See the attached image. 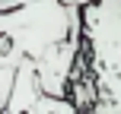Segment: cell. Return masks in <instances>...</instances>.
I'll return each mask as SVG.
<instances>
[{"mask_svg":"<svg viewBox=\"0 0 121 114\" xmlns=\"http://www.w3.org/2000/svg\"><path fill=\"white\" fill-rule=\"evenodd\" d=\"M80 57L96 79V108L121 102V0L80 6Z\"/></svg>","mask_w":121,"mask_h":114,"instance_id":"obj_1","label":"cell"},{"mask_svg":"<svg viewBox=\"0 0 121 114\" xmlns=\"http://www.w3.org/2000/svg\"><path fill=\"white\" fill-rule=\"evenodd\" d=\"M0 35L22 57L35 60L51 44L80 35V6L64 0H22L13 10H0Z\"/></svg>","mask_w":121,"mask_h":114,"instance_id":"obj_2","label":"cell"},{"mask_svg":"<svg viewBox=\"0 0 121 114\" xmlns=\"http://www.w3.org/2000/svg\"><path fill=\"white\" fill-rule=\"evenodd\" d=\"M80 60V35H70L64 41L51 44L45 54H38L32 63H35L38 83H42V92L48 95H67V83H70V73Z\"/></svg>","mask_w":121,"mask_h":114,"instance_id":"obj_3","label":"cell"},{"mask_svg":"<svg viewBox=\"0 0 121 114\" xmlns=\"http://www.w3.org/2000/svg\"><path fill=\"white\" fill-rule=\"evenodd\" d=\"M38 95H42V83H38L35 63H32V57H19L16 73H13V83H10V98H6L3 111H10V114L29 111L32 114V105H35Z\"/></svg>","mask_w":121,"mask_h":114,"instance_id":"obj_4","label":"cell"},{"mask_svg":"<svg viewBox=\"0 0 121 114\" xmlns=\"http://www.w3.org/2000/svg\"><path fill=\"white\" fill-rule=\"evenodd\" d=\"M19 51L0 35V111L6 108V98H10V83H13V73H16V63H19Z\"/></svg>","mask_w":121,"mask_h":114,"instance_id":"obj_5","label":"cell"},{"mask_svg":"<svg viewBox=\"0 0 121 114\" xmlns=\"http://www.w3.org/2000/svg\"><path fill=\"white\" fill-rule=\"evenodd\" d=\"M77 114V105L70 102L67 95H48V92H42V95L35 98V105H32V114Z\"/></svg>","mask_w":121,"mask_h":114,"instance_id":"obj_6","label":"cell"},{"mask_svg":"<svg viewBox=\"0 0 121 114\" xmlns=\"http://www.w3.org/2000/svg\"><path fill=\"white\" fill-rule=\"evenodd\" d=\"M96 111H105V114H121V102H112V105H99Z\"/></svg>","mask_w":121,"mask_h":114,"instance_id":"obj_7","label":"cell"},{"mask_svg":"<svg viewBox=\"0 0 121 114\" xmlns=\"http://www.w3.org/2000/svg\"><path fill=\"white\" fill-rule=\"evenodd\" d=\"M67 6H86V3H92V0H64Z\"/></svg>","mask_w":121,"mask_h":114,"instance_id":"obj_8","label":"cell"}]
</instances>
